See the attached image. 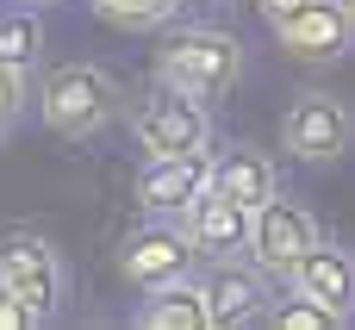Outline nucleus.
I'll list each match as a JSON object with an SVG mask.
<instances>
[{
	"label": "nucleus",
	"mask_w": 355,
	"mask_h": 330,
	"mask_svg": "<svg viewBox=\"0 0 355 330\" xmlns=\"http://www.w3.org/2000/svg\"><path fill=\"white\" fill-rule=\"evenodd\" d=\"M268 281H275V275H268L262 262H250V256H237V262H212V275H206L212 324H218V330L262 324V318L275 312V287H268Z\"/></svg>",
	"instance_id": "9d476101"
},
{
	"label": "nucleus",
	"mask_w": 355,
	"mask_h": 330,
	"mask_svg": "<svg viewBox=\"0 0 355 330\" xmlns=\"http://www.w3.org/2000/svg\"><path fill=\"white\" fill-rule=\"evenodd\" d=\"M300 6H306V0H256V12H262L268 25H281V19H287V12H300Z\"/></svg>",
	"instance_id": "aec40b11"
},
{
	"label": "nucleus",
	"mask_w": 355,
	"mask_h": 330,
	"mask_svg": "<svg viewBox=\"0 0 355 330\" xmlns=\"http://www.w3.org/2000/svg\"><path fill=\"white\" fill-rule=\"evenodd\" d=\"M37 324H50V318H44L25 293H12V287L0 281V330H37Z\"/></svg>",
	"instance_id": "6ab92c4d"
},
{
	"label": "nucleus",
	"mask_w": 355,
	"mask_h": 330,
	"mask_svg": "<svg viewBox=\"0 0 355 330\" xmlns=\"http://www.w3.org/2000/svg\"><path fill=\"white\" fill-rule=\"evenodd\" d=\"M318 243H324V231H318L312 206H300V200H287V193H275L268 206H256L250 262H262L275 281H293V275H300V262H306Z\"/></svg>",
	"instance_id": "0eeeda50"
},
{
	"label": "nucleus",
	"mask_w": 355,
	"mask_h": 330,
	"mask_svg": "<svg viewBox=\"0 0 355 330\" xmlns=\"http://www.w3.org/2000/svg\"><path fill=\"white\" fill-rule=\"evenodd\" d=\"M19 6H37V12H50V6H56V0H19Z\"/></svg>",
	"instance_id": "412c9836"
},
{
	"label": "nucleus",
	"mask_w": 355,
	"mask_h": 330,
	"mask_svg": "<svg viewBox=\"0 0 355 330\" xmlns=\"http://www.w3.org/2000/svg\"><path fill=\"white\" fill-rule=\"evenodd\" d=\"M131 324H144V330H206L212 324V293H206L200 275H187L175 287L144 293V306L131 312Z\"/></svg>",
	"instance_id": "4468645a"
},
{
	"label": "nucleus",
	"mask_w": 355,
	"mask_h": 330,
	"mask_svg": "<svg viewBox=\"0 0 355 330\" xmlns=\"http://www.w3.org/2000/svg\"><path fill=\"white\" fill-rule=\"evenodd\" d=\"M156 81L218 106L231 100V87L243 81V37L225 25H181L168 31V44L156 50Z\"/></svg>",
	"instance_id": "f257e3e1"
},
{
	"label": "nucleus",
	"mask_w": 355,
	"mask_h": 330,
	"mask_svg": "<svg viewBox=\"0 0 355 330\" xmlns=\"http://www.w3.org/2000/svg\"><path fill=\"white\" fill-rule=\"evenodd\" d=\"M275 44L293 62H343L355 50V12L349 0H306L300 12H287L281 25H268Z\"/></svg>",
	"instance_id": "6e6552de"
},
{
	"label": "nucleus",
	"mask_w": 355,
	"mask_h": 330,
	"mask_svg": "<svg viewBox=\"0 0 355 330\" xmlns=\"http://www.w3.org/2000/svg\"><path fill=\"white\" fill-rule=\"evenodd\" d=\"M131 137L144 156H212V106L156 81L131 106Z\"/></svg>",
	"instance_id": "7ed1b4c3"
},
{
	"label": "nucleus",
	"mask_w": 355,
	"mask_h": 330,
	"mask_svg": "<svg viewBox=\"0 0 355 330\" xmlns=\"http://www.w3.org/2000/svg\"><path fill=\"white\" fill-rule=\"evenodd\" d=\"M0 281L25 293L44 318H62L69 306V262L44 231H0Z\"/></svg>",
	"instance_id": "423d86ee"
},
{
	"label": "nucleus",
	"mask_w": 355,
	"mask_h": 330,
	"mask_svg": "<svg viewBox=\"0 0 355 330\" xmlns=\"http://www.w3.org/2000/svg\"><path fill=\"white\" fill-rule=\"evenodd\" d=\"M206 6H237V0H206Z\"/></svg>",
	"instance_id": "4be33fe9"
},
{
	"label": "nucleus",
	"mask_w": 355,
	"mask_h": 330,
	"mask_svg": "<svg viewBox=\"0 0 355 330\" xmlns=\"http://www.w3.org/2000/svg\"><path fill=\"white\" fill-rule=\"evenodd\" d=\"M349 12H355V0H349Z\"/></svg>",
	"instance_id": "5701e85b"
},
{
	"label": "nucleus",
	"mask_w": 355,
	"mask_h": 330,
	"mask_svg": "<svg viewBox=\"0 0 355 330\" xmlns=\"http://www.w3.org/2000/svg\"><path fill=\"white\" fill-rule=\"evenodd\" d=\"M37 50H44V19H37V6H6L0 12V62H37Z\"/></svg>",
	"instance_id": "2eb2a0df"
},
{
	"label": "nucleus",
	"mask_w": 355,
	"mask_h": 330,
	"mask_svg": "<svg viewBox=\"0 0 355 330\" xmlns=\"http://www.w3.org/2000/svg\"><path fill=\"white\" fill-rule=\"evenodd\" d=\"M112 31H156V25H168L187 0H87Z\"/></svg>",
	"instance_id": "dca6fc26"
},
{
	"label": "nucleus",
	"mask_w": 355,
	"mask_h": 330,
	"mask_svg": "<svg viewBox=\"0 0 355 330\" xmlns=\"http://www.w3.org/2000/svg\"><path fill=\"white\" fill-rule=\"evenodd\" d=\"M287 287H300V293H312V299H324L343 324H355V256L343 243H318L306 262H300V275L287 281Z\"/></svg>",
	"instance_id": "ddd939ff"
},
{
	"label": "nucleus",
	"mask_w": 355,
	"mask_h": 330,
	"mask_svg": "<svg viewBox=\"0 0 355 330\" xmlns=\"http://www.w3.org/2000/svg\"><path fill=\"white\" fill-rule=\"evenodd\" d=\"M268 324L281 330H337L343 318L324 306V299H312V293H300V287H287V299H275V312H268Z\"/></svg>",
	"instance_id": "f3484780"
},
{
	"label": "nucleus",
	"mask_w": 355,
	"mask_h": 330,
	"mask_svg": "<svg viewBox=\"0 0 355 330\" xmlns=\"http://www.w3.org/2000/svg\"><path fill=\"white\" fill-rule=\"evenodd\" d=\"M181 225H187V237H193V250H200L206 262H237V256H250L256 212H250L243 200H231V193L206 187V193L181 212Z\"/></svg>",
	"instance_id": "9b49d317"
},
{
	"label": "nucleus",
	"mask_w": 355,
	"mask_h": 330,
	"mask_svg": "<svg viewBox=\"0 0 355 330\" xmlns=\"http://www.w3.org/2000/svg\"><path fill=\"white\" fill-rule=\"evenodd\" d=\"M37 106V87H31V69L25 62H0V137Z\"/></svg>",
	"instance_id": "a211bd4d"
},
{
	"label": "nucleus",
	"mask_w": 355,
	"mask_h": 330,
	"mask_svg": "<svg viewBox=\"0 0 355 330\" xmlns=\"http://www.w3.org/2000/svg\"><path fill=\"white\" fill-rule=\"evenodd\" d=\"M200 262H206V256L193 250V237H187L181 218H150V212H144V225L119 237V275H125V287H137V293L175 287V281H187Z\"/></svg>",
	"instance_id": "20e7f679"
},
{
	"label": "nucleus",
	"mask_w": 355,
	"mask_h": 330,
	"mask_svg": "<svg viewBox=\"0 0 355 330\" xmlns=\"http://www.w3.org/2000/svg\"><path fill=\"white\" fill-rule=\"evenodd\" d=\"M37 112L56 137L81 144V137H100L119 112H125V81L100 62H56L44 81H37Z\"/></svg>",
	"instance_id": "f03ea898"
},
{
	"label": "nucleus",
	"mask_w": 355,
	"mask_h": 330,
	"mask_svg": "<svg viewBox=\"0 0 355 330\" xmlns=\"http://www.w3.org/2000/svg\"><path fill=\"white\" fill-rule=\"evenodd\" d=\"M206 187H212V156H144L131 193H137V212L181 218Z\"/></svg>",
	"instance_id": "1a4fd4ad"
},
{
	"label": "nucleus",
	"mask_w": 355,
	"mask_h": 330,
	"mask_svg": "<svg viewBox=\"0 0 355 330\" xmlns=\"http://www.w3.org/2000/svg\"><path fill=\"white\" fill-rule=\"evenodd\" d=\"M212 187L231 193V200H243V206L256 212V206H268V200L281 193V168H275L268 150H256V144H231V150L212 156Z\"/></svg>",
	"instance_id": "f8f14e48"
},
{
	"label": "nucleus",
	"mask_w": 355,
	"mask_h": 330,
	"mask_svg": "<svg viewBox=\"0 0 355 330\" xmlns=\"http://www.w3.org/2000/svg\"><path fill=\"white\" fill-rule=\"evenodd\" d=\"M281 150H287L293 162H312V168L343 162L355 150V112L337 94H324V87L293 94V106L281 112Z\"/></svg>",
	"instance_id": "39448f33"
}]
</instances>
